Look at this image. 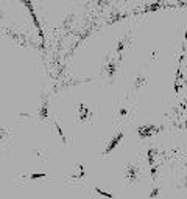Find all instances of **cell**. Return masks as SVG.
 Listing matches in <instances>:
<instances>
[{
	"instance_id": "cell-1",
	"label": "cell",
	"mask_w": 187,
	"mask_h": 199,
	"mask_svg": "<svg viewBox=\"0 0 187 199\" xmlns=\"http://www.w3.org/2000/svg\"><path fill=\"white\" fill-rule=\"evenodd\" d=\"M125 178H126V181L129 184H136L139 181V178H140V168L137 165H134V163H129L126 166V171H125Z\"/></svg>"
},
{
	"instance_id": "cell-2",
	"label": "cell",
	"mask_w": 187,
	"mask_h": 199,
	"mask_svg": "<svg viewBox=\"0 0 187 199\" xmlns=\"http://www.w3.org/2000/svg\"><path fill=\"white\" fill-rule=\"evenodd\" d=\"M161 131H162V128H156L154 124H144V126H139V128H137V134L140 135V139L151 137L153 134L161 132Z\"/></svg>"
},
{
	"instance_id": "cell-3",
	"label": "cell",
	"mask_w": 187,
	"mask_h": 199,
	"mask_svg": "<svg viewBox=\"0 0 187 199\" xmlns=\"http://www.w3.org/2000/svg\"><path fill=\"white\" fill-rule=\"evenodd\" d=\"M122 139H123V131H119V132H117V134L111 139V142L108 143V146H106V149L103 151V154H105V156L111 154V153H112V149H115V146L122 142Z\"/></svg>"
},
{
	"instance_id": "cell-4",
	"label": "cell",
	"mask_w": 187,
	"mask_h": 199,
	"mask_svg": "<svg viewBox=\"0 0 187 199\" xmlns=\"http://www.w3.org/2000/svg\"><path fill=\"white\" fill-rule=\"evenodd\" d=\"M25 6H28V8H30V14H31V17H33L34 27H36V30H38V33H39L41 44H42V47H44V33H42V28H41V25H39V20H38V17H36V13L33 11V6H31V3H30V2H25Z\"/></svg>"
},
{
	"instance_id": "cell-5",
	"label": "cell",
	"mask_w": 187,
	"mask_h": 199,
	"mask_svg": "<svg viewBox=\"0 0 187 199\" xmlns=\"http://www.w3.org/2000/svg\"><path fill=\"white\" fill-rule=\"evenodd\" d=\"M39 117H41L42 120H45L47 117H49V114H47V99H44V103H42V107H41V111H39Z\"/></svg>"
},
{
	"instance_id": "cell-6",
	"label": "cell",
	"mask_w": 187,
	"mask_h": 199,
	"mask_svg": "<svg viewBox=\"0 0 187 199\" xmlns=\"http://www.w3.org/2000/svg\"><path fill=\"white\" fill-rule=\"evenodd\" d=\"M115 68H117V62H114V61H109V64H108V75H109L111 78L114 76Z\"/></svg>"
},
{
	"instance_id": "cell-7",
	"label": "cell",
	"mask_w": 187,
	"mask_h": 199,
	"mask_svg": "<svg viewBox=\"0 0 187 199\" xmlns=\"http://www.w3.org/2000/svg\"><path fill=\"white\" fill-rule=\"evenodd\" d=\"M86 112H89V111L86 109V106H84V104H80V120H81V121L86 120Z\"/></svg>"
},
{
	"instance_id": "cell-8",
	"label": "cell",
	"mask_w": 187,
	"mask_h": 199,
	"mask_svg": "<svg viewBox=\"0 0 187 199\" xmlns=\"http://www.w3.org/2000/svg\"><path fill=\"white\" fill-rule=\"evenodd\" d=\"M95 191H97L98 194H101V196H106V197H109V199H112V197H114L111 193H106V191H103V190H100V188H97V187H95Z\"/></svg>"
},
{
	"instance_id": "cell-9",
	"label": "cell",
	"mask_w": 187,
	"mask_h": 199,
	"mask_svg": "<svg viewBox=\"0 0 187 199\" xmlns=\"http://www.w3.org/2000/svg\"><path fill=\"white\" fill-rule=\"evenodd\" d=\"M6 137H8V134H6L2 128H0V140H3V139H6Z\"/></svg>"
},
{
	"instance_id": "cell-10",
	"label": "cell",
	"mask_w": 187,
	"mask_h": 199,
	"mask_svg": "<svg viewBox=\"0 0 187 199\" xmlns=\"http://www.w3.org/2000/svg\"><path fill=\"white\" fill-rule=\"evenodd\" d=\"M126 114H128V112H126V109H125V107H122V109L119 111V115H120V117H123V115H126Z\"/></svg>"
},
{
	"instance_id": "cell-11",
	"label": "cell",
	"mask_w": 187,
	"mask_h": 199,
	"mask_svg": "<svg viewBox=\"0 0 187 199\" xmlns=\"http://www.w3.org/2000/svg\"><path fill=\"white\" fill-rule=\"evenodd\" d=\"M157 193H159V188H154V190H153V193L150 194V199H153V197H154V196H156Z\"/></svg>"
}]
</instances>
